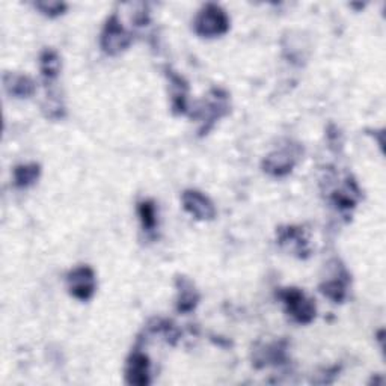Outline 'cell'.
Returning a JSON list of instances; mask_svg holds the SVG:
<instances>
[{"instance_id":"8992f818","label":"cell","mask_w":386,"mask_h":386,"mask_svg":"<svg viewBox=\"0 0 386 386\" xmlns=\"http://www.w3.org/2000/svg\"><path fill=\"white\" fill-rule=\"evenodd\" d=\"M150 359L142 352H133L125 365V382L129 385H150Z\"/></svg>"},{"instance_id":"52a82bcc","label":"cell","mask_w":386,"mask_h":386,"mask_svg":"<svg viewBox=\"0 0 386 386\" xmlns=\"http://www.w3.org/2000/svg\"><path fill=\"white\" fill-rule=\"evenodd\" d=\"M296 162H297V154L293 151V147L284 148L269 155V157L264 160V168H266L264 171L269 172L270 175L283 176L291 172V169L295 168Z\"/></svg>"},{"instance_id":"30bf717a","label":"cell","mask_w":386,"mask_h":386,"mask_svg":"<svg viewBox=\"0 0 386 386\" xmlns=\"http://www.w3.org/2000/svg\"><path fill=\"white\" fill-rule=\"evenodd\" d=\"M41 72L47 82H53L60 72V59L55 50H44L39 58Z\"/></svg>"},{"instance_id":"4fadbf2b","label":"cell","mask_w":386,"mask_h":386,"mask_svg":"<svg viewBox=\"0 0 386 386\" xmlns=\"http://www.w3.org/2000/svg\"><path fill=\"white\" fill-rule=\"evenodd\" d=\"M169 79L172 83V108L176 113H184L187 110L186 106V92H187V86L186 83L183 82L181 77L172 75L169 72Z\"/></svg>"},{"instance_id":"9a60e30c","label":"cell","mask_w":386,"mask_h":386,"mask_svg":"<svg viewBox=\"0 0 386 386\" xmlns=\"http://www.w3.org/2000/svg\"><path fill=\"white\" fill-rule=\"evenodd\" d=\"M139 216L142 221V226L147 229V231H153L157 224V216H155V207L150 201H143L139 204Z\"/></svg>"},{"instance_id":"5b68a950","label":"cell","mask_w":386,"mask_h":386,"mask_svg":"<svg viewBox=\"0 0 386 386\" xmlns=\"http://www.w3.org/2000/svg\"><path fill=\"white\" fill-rule=\"evenodd\" d=\"M183 207L198 221H213L216 217V208L210 198H207L198 191H186L181 196Z\"/></svg>"},{"instance_id":"5bb4252c","label":"cell","mask_w":386,"mask_h":386,"mask_svg":"<svg viewBox=\"0 0 386 386\" xmlns=\"http://www.w3.org/2000/svg\"><path fill=\"white\" fill-rule=\"evenodd\" d=\"M346 284H347V281L330 279V281H326V283H323L320 285V290L328 299L333 300L335 304H341V302L346 299V293H347Z\"/></svg>"},{"instance_id":"277c9868","label":"cell","mask_w":386,"mask_h":386,"mask_svg":"<svg viewBox=\"0 0 386 386\" xmlns=\"http://www.w3.org/2000/svg\"><path fill=\"white\" fill-rule=\"evenodd\" d=\"M70 295L82 302L89 300L96 293V275L88 266H82L71 270L67 276Z\"/></svg>"},{"instance_id":"3957f363","label":"cell","mask_w":386,"mask_h":386,"mask_svg":"<svg viewBox=\"0 0 386 386\" xmlns=\"http://www.w3.org/2000/svg\"><path fill=\"white\" fill-rule=\"evenodd\" d=\"M131 44V37L125 30L117 15H112L101 34V49L108 55H118Z\"/></svg>"},{"instance_id":"7a4b0ae2","label":"cell","mask_w":386,"mask_h":386,"mask_svg":"<svg viewBox=\"0 0 386 386\" xmlns=\"http://www.w3.org/2000/svg\"><path fill=\"white\" fill-rule=\"evenodd\" d=\"M288 314L300 325H308L316 319V305L297 288H285L279 293Z\"/></svg>"},{"instance_id":"8fae6325","label":"cell","mask_w":386,"mask_h":386,"mask_svg":"<svg viewBox=\"0 0 386 386\" xmlns=\"http://www.w3.org/2000/svg\"><path fill=\"white\" fill-rule=\"evenodd\" d=\"M288 245V249L290 250H295V252H302V254H308V249L305 247L307 246V240L304 237V234H302L300 229H296V228H287L284 229V231H281L279 234V243L281 245Z\"/></svg>"},{"instance_id":"9c48e42d","label":"cell","mask_w":386,"mask_h":386,"mask_svg":"<svg viewBox=\"0 0 386 386\" xmlns=\"http://www.w3.org/2000/svg\"><path fill=\"white\" fill-rule=\"evenodd\" d=\"M176 287H179V300H176V309L180 312H191L200 302V295L195 285L189 279L179 278L176 279Z\"/></svg>"},{"instance_id":"ba28073f","label":"cell","mask_w":386,"mask_h":386,"mask_svg":"<svg viewBox=\"0 0 386 386\" xmlns=\"http://www.w3.org/2000/svg\"><path fill=\"white\" fill-rule=\"evenodd\" d=\"M4 85L9 96L17 98H27L35 92V83L32 79L22 75H13V72H6L4 76Z\"/></svg>"},{"instance_id":"6da1fadb","label":"cell","mask_w":386,"mask_h":386,"mask_svg":"<svg viewBox=\"0 0 386 386\" xmlns=\"http://www.w3.org/2000/svg\"><path fill=\"white\" fill-rule=\"evenodd\" d=\"M228 27V15L217 5H207L195 20V32L207 38L224 35Z\"/></svg>"},{"instance_id":"7c38bea8","label":"cell","mask_w":386,"mask_h":386,"mask_svg":"<svg viewBox=\"0 0 386 386\" xmlns=\"http://www.w3.org/2000/svg\"><path fill=\"white\" fill-rule=\"evenodd\" d=\"M39 174H41V168L37 163L17 166L14 171V183L17 187H29L38 180Z\"/></svg>"},{"instance_id":"2e32d148","label":"cell","mask_w":386,"mask_h":386,"mask_svg":"<svg viewBox=\"0 0 386 386\" xmlns=\"http://www.w3.org/2000/svg\"><path fill=\"white\" fill-rule=\"evenodd\" d=\"M37 6H38L44 14H47V15H50V17H55V15L62 14V11H64V9L67 8L64 4H38Z\"/></svg>"}]
</instances>
